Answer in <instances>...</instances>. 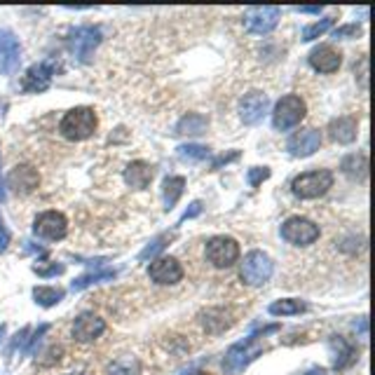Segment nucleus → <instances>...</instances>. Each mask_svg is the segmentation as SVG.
Instances as JSON below:
<instances>
[{"instance_id":"obj_1","label":"nucleus","mask_w":375,"mask_h":375,"mask_svg":"<svg viewBox=\"0 0 375 375\" xmlns=\"http://www.w3.org/2000/svg\"><path fill=\"white\" fill-rule=\"evenodd\" d=\"M277 324H272V326H265L263 331H258V333H251L249 338H244L240 342H235V345L225 352V357H223V371L228 375H240L242 371H247V366L254 362V359H258L260 354L265 352V342L260 340L265 333H272V331H277Z\"/></svg>"},{"instance_id":"obj_2","label":"nucleus","mask_w":375,"mask_h":375,"mask_svg":"<svg viewBox=\"0 0 375 375\" xmlns=\"http://www.w3.org/2000/svg\"><path fill=\"white\" fill-rule=\"evenodd\" d=\"M96 113L94 108L80 106V108H71L59 122V132L68 141H85L96 132Z\"/></svg>"},{"instance_id":"obj_3","label":"nucleus","mask_w":375,"mask_h":375,"mask_svg":"<svg viewBox=\"0 0 375 375\" xmlns=\"http://www.w3.org/2000/svg\"><path fill=\"white\" fill-rule=\"evenodd\" d=\"M333 181H335L333 174L328 169L305 172L301 176H296L293 183H291V190L301 200H319V197H324L333 188Z\"/></svg>"},{"instance_id":"obj_4","label":"nucleus","mask_w":375,"mask_h":375,"mask_svg":"<svg viewBox=\"0 0 375 375\" xmlns=\"http://www.w3.org/2000/svg\"><path fill=\"white\" fill-rule=\"evenodd\" d=\"M308 116V106L298 94H286L281 96L277 106L272 111V127L277 132H286V129H293L296 125H301Z\"/></svg>"},{"instance_id":"obj_5","label":"nucleus","mask_w":375,"mask_h":375,"mask_svg":"<svg viewBox=\"0 0 375 375\" xmlns=\"http://www.w3.org/2000/svg\"><path fill=\"white\" fill-rule=\"evenodd\" d=\"M272 272H274L272 258L263 254V251H249L240 267V277L247 286H263L272 277Z\"/></svg>"},{"instance_id":"obj_6","label":"nucleus","mask_w":375,"mask_h":375,"mask_svg":"<svg viewBox=\"0 0 375 375\" xmlns=\"http://www.w3.org/2000/svg\"><path fill=\"white\" fill-rule=\"evenodd\" d=\"M281 237L293 247H310L319 240V225L305 216H291L281 223Z\"/></svg>"},{"instance_id":"obj_7","label":"nucleus","mask_w":375,"mask_h":375,"mask_svg":"<svg viewBox=\"0 0 375 375\" xmlns=\"http://www.w3.org/2000/svg\"><path fill=\"white\" fill-rule=\"evenodd\" d=\"M206 260L213 267H233L237 260H240V244L233 237L225 235H216L206 242Z\"/></svg>"},{"instance_id":"obj_8","label":"nucleus","mask_w":375,"mask_h":375,"mask_svg":"<svg viewBox=\"0 0 375 375\" xmlns=\"http://www.w3.org/2000/svg\"><path fill=\"white\" fill-rule=\"evenodd\" d=\"M99 43H101V28L99 26H78L71 30V38H68V47L80 64H87Z\"/></svg>"},{"instance_id":"obj_9","label":"nucleus","mask_w":375,"mask_h":375,"mask_svg":"<svg viewBox=\"0 0 375 375\" xmlns=\"http://www.w3.org/2000/svg\"><path fill=\"white\" fill-rule=\"evenodd\" d=\"M279 17H281L279 7H249V10L244 12V28H247L249 33L267 35L277 28Z\"/></svg>"},{"instance_id":"obj_10","label":"nucleus","mask_w":375,"mask_h":375,"mask_svg":"<svg viewBox=\"0 0 375 375\" xmlns=\"http://www.w3.org/2000/svg\"><path fill=\"white\" fill-rule=\"evenodd\" d=\"M33 233L45 242H59L68 233V220L61 211H43L33 220Z\"/></svg>"},{"instance_id":"obj_11","label":"nucleus","mask_w":375,"mask_h":375,"mask_svg":"<svg viewBox=\"0 0 375 375\" xmlns=\"http://www.w3.org/2000/svg\"><path fill=\"white\" fill-rule=\"evenodd\" d=\"M57 73V61L55 59H45L40 64L30 66L24 80H21V89L24 91H30V94H40L45 91L50 85H52V78H55Z\"/></svg>"},{"instance_id":"obj_12","label":"nucleus","mask_w":375,"mask_h":375,"mask_svg":"<svg viewBox=\"0 0 375 375\" xmlns=\"http://www.w3.org/2000/svg\"><path fill=\"white\" fill-rule=\"evenodd\" d=\"M21 64V43L10 28H0V75H12Z\"/></svg>"},{"instance_id":"obj_13","label":"nucleus","mask_w":375,"mask_h":375,"mask_svg":"<svg viewBox=\"0 0 375 375\" xmlns=\"http://www.w3.org/2000/svg\"><path fill=\"white\" fill-rule=\"evenodd\" d=\"M148 277L155 281V284H162V286L179 284L183 279V267L174 256H159L150 263Z\"/></svg>"},{"instance_id":"obj_14","label":"nucleus","mask_w":375,"mask_h":375,"mask_svg":"<svg viewBox=\"0 0 375 375\" xmlns=\"http://www.w3.org/2000/svg\"><path fill=\"white\" fill-rule=\"evenodd\" d=\"M267 106H270V99H267L265 91H249L244 94V99L240 101V116L244 125H256V122L263 120V116L267 113Z\"/></svg>"},{"instance_id":"obj_15","label":"nucleus","mask_w":375,"mask_h":375,"mask_svg":"<svg viewBox=\"0 0 375 375\" xmlns=\"http://www.w3.org/2000/svg\"><path fill=\"white\" fill-rule=\"evenodd\" d=\"M38 183H40V174H38V169H33L30 164L14 167L10 176H7V186H10L12 193H17V195H30L38 188Z\"/></svg>"},{"instance_id":"obj_16","label":"nucleus","mask_w":375,"mask_h":375,"mask_svg":"<svg viewBox=\"0 0 375 375\" xmlns=\"http://www.w3.org/2000/svg\"><path fill=\"white\" fill-rule=\"evenodd\" d=\"M321 145V134L317 129H301L289 139L286 148L293 157H310L315 155Z\"/></svg>"},{"instance_id":"obj_17","label":"nucleus","mask_w":375,"mask_h":375,"mask_svg":"<svg viewBox=\"0 0 375 375\" xmlns=\"http://www.w3.org/2000/svg\"><path fill=\"white\" fill-rule=\"evenodd\" d=\"M106 331V321L94 312H82L73 324V338L78 342H91Z\"/></svg>"},{"instance_id":"obj_18","label":"nucleus","mask_w":375,"mask_h":375,"mask_svg":"<svg viewBox=\"0 0 375 375\" xmlns=\"http://www.w3.org/2000/svg\"><path fill=\"white\" fill-rule=\"evenodd\" d=\"M310 66L315 68L317 73H335L342 64V55L338 50H333L331 45H319V47H315L310 52Z\"/></svg>"},{"instance_id":"obj_19","label":"nucleus","mask_w":375,"mask_h":375,"mask_svg":"<svg viewBox=\"0 0 375 375\" xmlns=\"http://www.w3.org/2000/svg\"><path fill=\"white\" fill-rule=\"evenodd\" d=\"M200 321H202V326L206 328V333L220 335V333H225L228 328L235 324V315L230 310H225V308H209V310L200 315Z\"/></svg>"},{"instance_id":"obj_20","label":"nucleus","mask_w":375,"mask_h":375,"mask_svg":"<svg viewBox=\"0 0 375 375\" xmlns=\"http://www.w3.org/2000/svg\"><path fill=\"white\" fill-rule=\"evenodd\" d=\"M328 345H331V349H333V369L335 371H345L357 362V347L352 345L347 338H342V335H331Z\"/></svg>"},{"instance_id":"obj_21","label":"nucleus","mask_w":375,"mask_h":375,"mask_svg":"<svg viewBox=\"0 0 375 375\" xmlns=\"http://www.w3.org/2000/svg\"><path fill=\"white\" fill-rule=\"evenodd\" d=\"M357 134H359V125H357V120L349 118V116L335 118V120H331V125H328V136L340 145L354 143Z\"/></svg>"},{"instance_id":"obj_22","label":"nucleus","mask_w":375,"mask_h":375,"mask_svg":"<svg viewBox=\"0 0 375 375\" xmlns=\"http://www.w3.org/2000/svg\"><path fill=\"white\" fill-rule=\"evenodd\" d=\"M152 176H155V169H152V164L143 162V159H136V162L127 164L125 169V183L129 188L134 190H143L150 186Z\"/></svg>"},{"instance_id":"obj_23","label":"nucleus","mask_w":375,"mask_h":375,"mask_svg":"<svg viewBox=\"0 0 375 375\" xmlns=\"http://www.w3.org/2000/svg\"><path fill=\"white\" fill-rule=\"evenodd\" d=\"M340 169H342V174H345L349 181L362 183V181H366V176H369V157H366L364 152L347 155L345 159H342Z\"/></svg>"},{"instance_id":"obj_24","label":"nucleus","mask_w":375,"mask_h":375,"mask_svg":"<svg viewBox=\"0 0 375 375\" xmlns=\"http://www.w3.org/2000/svg\"><path fill=\"white\" fill-rule=\"evenodd\" d=\"M206 127H209V118L202 116V113H188V116H183L179 120V125H176V134L197 136V134H204Z\"/></svg>"},{"instance_id":"obj_25","label":"nucleus","mask_w":375,"mask_h":375,"mask_svg":"<svg viewBox=\"0 0 375 375\" xmlns=\"http://www.w3.org/2000/svg\"><path fill=\"white\" fill-rule=\"evenodd\" d=\"M183 188H186V179H183V176H169V179H164V183H162V200H164V209L167 211H172L176 206V202L181 200Z\"/></svg>"},{"instance_id":"obj_26","label":"nucleus","mask_w":375,"mask_h":375,"mask_svg":"<svg viewBox=\"0 0 375 375\" xmlns=\"http://www.w3.org/2000/svg\"><path fill=\"white\" fill-rule=\"evenodd\" d=\"M308 310V303L298 301V298H284V301H274L270 305V315L274 317H291V315H301Z\"/></svg>"},{"instance_id":"obj_27","label":"nucleus","mask_w":375,"mask_h":375,"mask_svg":"<svg viewBox=\"0 0 375 375\" xmlns=\"http://www.w3.org/2000/svg\"><path fill=\"white\" fill-rule=\"evenodd\" d=\"M66 291L59 286H35L33 289V298L40 308H55L57 303L64 301Z\"/></svg>"},{"instance_id":"obj_28","label":"nucleus","mask_w":375,"mask_h":375,"mask_svg":"<svg viewBox=\"0 0 375 375\" xmlns=\"http://www.w3.org/2000/svg\"><path fill=\"white\" fill-rule=\"evenodd\" d=\"M106 375H141V364L132 357H122L108 364Z\"/></svg>"},{"instance_id":"obj_29","label":"nucleus","mask_w":375,"mask_h":375,"mask_svg":"<svg viewBox=\"0 0 375 375\" xmlns=\"http://www.w3.org/2000/svg\"><path fill=\"white\" fill-rule=\"evenodd\" d=\"M176 155H179L183 162H202L211 155V150L206 145H197V143H186L176 148Z\"/></svg>"},{"instance_id":"obj_30","label":"nucleus","mask_w":375,"mask_h":375,"mask_svg":"<svg viewBox=\"0 0 375 375\" xmlns=\"http://www.w3.org/2000/svg\"><path fill=\"white\" fill-rule=\"evenodd\" d=\"M116 277V270H99V272H87V274H82V277H78L71 284L73 291H82V289H87L91 284H96V281H106V279H113Z\"/></svg>"},{"instance_id":"obj_31","label":"nucleus","mask_w":375,"mask_h":375,"mask_svg":"<svg viewBox=\"0 0 375 375\" xmlns=\"http://www.w3.org/2000/svg\"><path fill=\"white\" fill-rule=\"evenodd\" d=\"M333 24H335V17H326V19H321V21H315V24L305 26V28H303V40H305V43H312L315 38L324 35L326 30L331 28Z\"/></svg>"},{"instance_id":"obj_32","label":"nucleus","mask_w":375,"mask_h":375,"mask_svg":"<svg viewBox=\"0 0 375 375\" xmlns=\"http://www.w3.org/2000/svg\"><path fill=\"white\" fill-rule=\"evenodd\" d=\"M174 240V233H164V235H159V237H155L148 247H145L141 254H139V260H148V258H155L159 251H162L167 244H169Z\"/></svg>"},{"instance_id":"obj_33","label":"nucleus","mask_w":375,"mask_h":375,"mask_svg":"<svg viewBox=\"0 0 375 375\" xmlns=\"http://www.w3.org/2000/svg\"><path fill=\"white\" fill-rule=\"evenodd\" d=\"M265 179H270V169H267V167H254V169H249V174H247V181L251 188L260 186Z\"/></svg>"},{"instance_id":"obj_34","label":"nucleus","mask_w":375,"mask_h":375,"mask_svg":"<svg viewBox=\"0 0 375 375\" xmlns=\"http://www.w3.org/2000/svg\"><path fill=\"white\" fill-rule=\"evenodd\" d=\"M66 267L64 265H57V263H52V265H33V272L38 274V277H57V274L64 272Z\"/></svg>"},{"instance_id":"obj_35","label":"nucleus","mask_w":375,"mask_h":375,"mask_svg":"<svg viewBox=\"0 0 375 375\" xmlns=\"http://www.w3.org/2000/svg\"><path fill=\"white\" fill-rule=\"evenodd\" d=\"M362 33V26L359 24H347V26H340L333 30V38H357Z\"/></svg>"},{"instance_id":"obj_36","label":"nucleus","mask_w":375,"mask_h":375,"mask_svg":"<svg viewBox=\"0 0 375 375\" xmlns=\"http://www.w3.org/2000/svg\"><path fill=\"white\" fill-rule=\"evenodd\" d=\"M47 324H43L40 328H38V331H35V335H33V338H30V342H28V347H26V354H30V352H33L35 349V345H38V340H40L43 338V335L45 333H47Z\"/></svg>"},{"instance_id":"obj_37","label":"nucleus","mask_w":375,"mask_h":375,"mask_svg":"<svg viewBox=\"0 0 375 375\" xmlns=\"http://www.w3.org/2000/svg\"><path fill=\"white\" fill-rule=\"evenodd\" d=\"M237 157H240V150H233L230 155H220V157H216V159H213V169H220L223 164L233 162V159H237Z\"/></svg>"},{"instance_id":"obj_38","label":"nucleus","mask_w":375,"mask_h":375,"mask_svg":"<svg viewBox=\"0 0 375 375\" xmlns=\"http://www.w3.org/2000/svg\"><path fill=\"white\" fill-rule=\"evenodd\" d=\"M7 244H10V230H7L5 223L0 220V254L7 249Z\"/></svg>"},{"instance_id":"obj_39","label":"nucleus","mask_w":375,"mask_h":375,"mask_svg":"<svg viewBox=\"0 0 375 375\" xmlns=\"http://www.w3.org/2000/svg\"><path fill=\"white\" fill-rule=\"evenodd\" d=\"M202 211V204L200 202H193V204H190V209L186 211V213H183V218H181V223H183V220H188V218H193V216H197V213H200ZM179 223V225H181Z\"/></svg>"},{"instance_id":"obj_40","label":"nucleus","mask_w":375,"mask_h":375,"mask_svg":"<svg viewBox=\"0 0 375 375\" xmlns=\"http://www.w3.org/2000/svg\"><path fill=\"white\" fill-rule=\"evenodd\" d=\"M298 12H303V14H319L321 12V7H315V5H303V7H298Z\"/></svg>"},{"instance_id":"obj_41","label":"nucleus","mask_w":375,"mask_h":375,"mask_svg":"<svg viewBox=\"0 0 375 375\" xmlns=\"http://www.w3.org/2000/svg\"><path fill=\"white\" fill-rule=\"evenodd\" d=\"M7 197V190H5V179H3V172H0V202H5Z\"/></svg>"},{"instance_id":"obj_42","label":"nucleus","mask_w":375,"mask_h":375,"mask_svg":"<svg viewBox=\"0 0 375 375\" xmlns=\"http://www.w3.org/2000/svg\"><path fill=\"white\" fill-rule=\"evenodd\" d=\"M179 375H206V373H202V371H197V369H188V371H181Z\"/></svg>"},{"instance_id":"obj_43","label":"nucleus","mask_w":375,"mask_h":375,"mask_svg":"<svg viewBox=\"0 0 375 375\" xmlns=\"http://www.w3.org/2000/svg\"><path fill=\"white\" fill-rule=\"evenodd\" d=\"M305 375H328V373H326V369H312V371H308Z\"/></svg>"},{"instance_id":"obj_44","label":"nucleus","mask_w":375,"mask_h":375,"mask_svg":"<svg viewBox=\"0 0 375 375\" xmlns=\"http://www.w3.org/2000/svg\"><path fill=\"white\" fill-rule=\"evenodd\" d=\"M5 338V324H0V340Z\"/></svg>"},{"instance_id":"obj_45","label":"nucleus","mask_w":375,"mask_h":375,"mask_svg":"<svg viewBox=\"0 0 375 375\" xmlns=\"http://www.w3.org/2000/svg\"><path fill=\"white\" fill-rule=\"evenodd\" d=\"M66 375H85V373H66Z\"/></svg>"}]
</instances>
